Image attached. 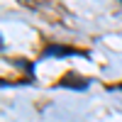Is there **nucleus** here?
Instances as JSON below:
<instances>
[{"label":"nucleus","instance_id":"1","mask_svg":"<svg viewBox=\"0 0 122 122\" xmlns=\"http://www.w3.org/2000/svg\"><path fill=\"white\" fill-rule=\"evenodd\" d=\"M59 83L73 88V90H83V88H88V78H81V76H76V73H66Z\"/></svg>","mask_w":122,"mask_h":122},{"label":"nucleus","instance_id":"2","mask_svg":"<svg viewBox=\"0 0 122 122\" xmlns=\"http://www.w3.org/2000/svg\"><path fill=\"white\" fill-rule=\"evenodd\" d=\"M46 54L49 56H71V54H81V56H86V51H76V49H68V46H46Z\"/></svg>","mask_w":122,"mask_h":122},{"label":"nucleus","instance_id":"3","mask_svg":"<svg viewBox=\"0 0 122 122\" xmlns=\"http://www.w3.org/2000/svg\"><path fill=\"white\" fill-rule=\"evenodd\" d=\"M112 90H122V83H117V86H112Z\"/></svg>","mask_w":122,"mask_h":122}]
</instances>
